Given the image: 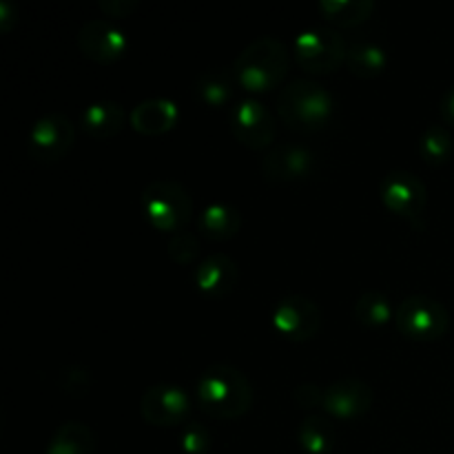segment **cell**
Here are the masks:
<instances>
[{"mask_svg": "<svg viewBox=\"0 0 454 454\" xmlns=\"http://www.w3.org/2000/svg\"><path fill=\"white\" fill-rule=\"evenodd\" d=\"M195 402L213 419H238L253 406L251 381L238 368L215 364L198 377Z\"/></svg>", "mask_w": 454, "mask_h": 454, "instance_id": "obj_1", "label": "cell"}, {"mask_svg": "<svg viewBox=\"0 0 454 454\" xmlns=\"http://www.w3.org/2000/svg\"><path fill=\"white\" fill-rule=\"evenodd\" d=\"M372 402H375L372 388L366 381L357 377H346L324 388L322 408L337 419H355V417L366 415Z\"/></svg>", "mask_w": 454, "mask_h": 454, "instance_id": "obj_13", "label": "cell"}, {"mask_svg": "<svg viewBox=\"0 0 454 454\" xmlns=\"http://www.w3.org/2000/svg\"><path fill=\"white\" fill-rule=\"evenodd\" d=\"M47 454H96V434L80 421H67L53 433Z\"/></svg>", "mask_w": 454, "mask_h": 454, "instance_id": "obj_20", "label": "cell"}, {"mask_svg": "<svg viewBox=\"0 0 454 454\" xmlns=\"http://www.w3.org/2000/svg\"><path fill=\"white\" fill-rule=\"evenodd\" d=\"M293 399H295L297 406H301V408H317V406H322V402H324V390L317 388V386H313V384H304L295 390Z\"/></svg>", "mask_w": 454, "mask_h": 454, "instance_id": "obj_28", "label": "cell"}, {"mask_svg": "<svg viewBox=\"0 0 454 454\" xmlns=\"http://www.w3.org/2000/svg\"><path fill=\"white\" fill-rule=\"evenodd\" d=\"M74 124L65 115L49 114L31 127L27 149H29V155L34 160L43 164H51L65 158L67 151L74 146Z\"/></svg>", "mask_w": 454, "mask_h": 454, "instance_id": "obj_9", "label": "cell"}, {"mask_svg": "<svg viewBox=\"0 0 454 454\" xmlns=\"http://www.w3.org/2000/svg\"><path fill=\"white\" fill-rule=\"evenodd\" d=\"M315 158L309 149L297 145H279L266 151L262 160V173L270 182H297L310 177Z\"/></svg>", "mask_w": 454, "mask_h": 454, "instance_id": "obj_14", "label": "cell"}, {"mask_svg": "<svg viewBox=\"0 0 454 454\" xmlns=\"http://www.w3.org/2000/svg\"><path fill=\"white\" fill-rule=\"evenodd\" d=\"M242 226V213L229 202H213L198 215V231L213 242L235 238Z\"/></svg>", "mask_w": 454, "mask_h": 454, "instance_id": "obj_17", "label": "cell"}, {"mask_svg": "<svg viewBox=\"0 0 454 454\" xmlns=\"http://www.w3.org/2000/svg\"><path fill=\"white\" fill-rule=\"evenodd\" d=\"M348 44L328 27L301 31L295 38V58L309 74H333L346 62Z\"/></svg>", "mask_w": 454, "mask_h": 454, "instance_id": "obj_6", "label": "cell"}, {"mask_svg": "<svg viewBox=\"0 0 454 454\" xmlns=\"http://www.w3.org/2000/svg\"><path fill=\"white\" fill-rule=\"evenodd\" d=\"M395 324L403 337L412 341H437L450 328L446 306L426 295H412L395 310Z\"/></svg>", "mask_w": 454, "mask_h": 454, "instance_id": "obj_5", "label": "cell"}, {"mask_svg": "<svg viewBox=\"0 0 454 454\" xmlns=\"http://www.w3.org/2000/svg\"><path fill=\"white\" fill-rule=\"evenodd\" d=\"M439 111H442L443 122L454 127V87L448 89L442 98V105H439Z\"/></svg>", "mask_w": 454, "mask_h": 454, "instance_id": "obj_31", "label": "cell"}, {"mask_svg": "<svg viewBox=\"0 0 454 454\" xmlns=\"http://www.w3.org/2000/svg\"><path fill=\"white\" fill-rule=\"evenodd\" d=\"M278 114L293 131H319L333 118V98L313 80H295L279 93Z\"/></svg>", "mask_w": 454, "mask_h": 454, "instance_id": "obj_3", "label": "cell"}, {"mask_svg": "<svg viewBox=\"0 0 454 454\" xmlns=\"http://www.w3.org/2000/svg\"><path fill=\"white\" fill-rule=\"evenodd\" d=\"M386 65H388V56H386L384 47L372 40L357 38L346 53V67L357 78H375L386 69Z\"/></svg>", "mask_w": 454, "mask_h": 454, "instance_id": "obj_19", "label": "cell"}, {"mask_svg": "<svg viewBox=\"0 0 454 454\" xmlns=\"http://www.w3.org/2000/svg\"><path fill=\"white\" fill-rule=\"evenodd\" d=\"M78 47L89 60L98 65H114L127 53V35L114 22L98 18L80 27Z\"/></svg>", "mask_w": 454, "mask_h": 454, "instance_id": "obj_12", "label": "cell"}, {"mask_svg": "<svg viewBox=\"0 0 454 454\" xmlns=\"http://www.w3.org/2000/svg\"><path fill=\"white\" fill-rule=\"evenodd\" d=\"M89 384H91V380H89V372L87 371H75V368H71V371L65 372V381H62V388L67 390V393H75V390H89Z\"/></svg>", "mask_w": 454, "mask_h": 454, "instance_id": "obj_30", "label": "cell"}, {"mask_svg": "<svg viewBox=\"0 0 454 454\" xmlns=\"http://www.w3.org/2000/svg\"><path fill=\"white\" fill-rule=\"evenodd\" d=\"M239 87L253 93L278 89L288 74L286 47L278 38H257L244 49L233 65Z\"/></svg>", "mask_w": 454, "mask_h": 454, "instance_id": "obj_2", "label": "cell"}, {"mask_svg": "<svg viewBox=\"0 0 454 454\" xmlns=\"http://www.w3.org/2000/svg\"><path fill=\"white\" fill-rule=\"evenodd\" d=\"M127 122V114L118 102H93L82 114V129L96 140H111L118 136Z\"/></svg>", "mask_w": 454, "mask_h": 454, "instance_id": "obj_18", "label": "cell"}, {"mask_svg": "<svg viewBox=\"0 0 454 454\" xmlns=\"http://www.w3.org/2000/svg\"><path fill=\"white\" fill-rule=\"evenodd\" d=\"M355 317H357V322L364 324V326L380 328L386 326V324L395 317V313L388 297L381 295V293L377 291H368L355 301Z\"/></svg>", "mask_w": 454, "mask_h": 454, "instance_id": "obj_24", "label": "cell"}, {"mask_svg": "<svg viewBox=\"0 0 454 454\" xmlns=\"http://www.w3.org/2000/svg\"><path fill=\"white\" fill-rule=\"evenodd\" d=\"M200 255V239L191 231H180L168 242V257L176 264H193L195 257Z\"/></svg>", "mask_w": 454, "mask_h": 454, "instance_id": "obj_26", "label": "cell"}, {"mask_svg": "<svg viewBox=\"0 0 454 454\" xmlns=\"http://www.w3.org/2000/svg\"><path fill=\"white\" fill-rule=\"evenodd\" d=\"M419 153L421 158H424L428 164H433V167L446 164L454 153L452 136L446 131V129L439 127V124H433V127L426 129V133L421 136Z\"/></svg>", "mask_w": 454, "mask_h": 454, "instance_id": "obj_25", "label": "cell"}, {"mask_svg": "<svg viewBox=\"0 0 454 454\" xmlns=\"http://www.w3.org/2000/svg\"><path fill=\"white\" fill-rule=\"evenodd\" d=\"M189 393L180 386L173 384H158L145 390L140 399V412L151 426L160 428H176L186 421L191 415Z\"/></svg>", "mask_w": 454, "mask_h": 454, "instance_id": "obj_7", "label": "cell"}, {"mask_svg": "<svg viewBox=\"0 0 454 454\" xmlns=\"http://www.w3.org/2000/svg\"><path fill=\"white\" fill-rule=\"evenodd\" d=\"M235 74L226 69H211L198 75L193 84V91L204 105L208 106H224L233 100L235 93Z\"/></svg>", "mask_w": 454, "mask_h": 454, "instance_id": "obj_21", "label": "cell"}, {"mask_svg": "<svg viewBox=\"0 0 454 454\" xmlns=\"http://www.w3.org/2000/svg\"><path fill=\"white\" fill-rule=\"evenodd\" d=\"M180 448L184 454H207L211 448V433L204 424H186L180 433Z\"/></svg>", "mask_w": 454, "mask_h": 454, "instance_id": "obj_27", "label": "cell"}, {"mask_svg": "<svg viewBox=\"0 0 454 454\" xmlns=\"http://www.w3.org/2000/svg\"><path fill=\"white\" fill-rule=\"evenodd\" d=\"M297 442L306 454H328L335 448L337 433L328 419L319 415H309L301 419Z\"/></svg>", "mask_w": 454, "mask_h": 454, "instance_id": "obj_22", "label": "cell"}, {"mask_svg": "<svg viewBox=\"0 0 454 454\" xmlns=\"http://www.w3.org/2000/svg\"><path fill=\"white\" fill-rule=\"evenodd\" d=\"M381 202L390 213L406 220H415L424 213L428 202V191L426 184L408 171H393L381 180Z\"/></svg>", "mask_w": 454, "mask_h": 454, "instance_id": "obj_11", "label": "cell"}, {"mask_svg": "<svg viewBox=\"0 0 454 454\" xmlns=\"http://www.w3.org/2000/svg\"><path fill=\"white\" fill-rule=\"evenodd\" d=\"M324 20L337 27H357L366 22L375 12V3L371 0H324L319 3Z\"/></svg>", "mask_w": 454, "mask_h": 454, "instance_id": "obj_23", "label": "cell"}, {"mask_svg": "<svg viewBox=\"0 0 454 454\" xmlns=\"http://www.w3.org/2000/svg\"><path fill=\"white\" fill-rule=\"evenodd\" d=\"M231 131L253 151L269 149L278 133L273 114L257 100H244L231 111Z\"/></svg>", "mask_w": 454, "mask_h": 454, "instance_id": "obj_10", "label": "cell"}, {"mask_svg": "<svg viewBox=\"0 0 454 454\" xmlns=\"http://www.w3.org/2000/svg\"><path fill=\"white\" fill-rule=\"evenodd\" d=\"M100 9L111 18H127L137 9L136 0H100Z\"/></svg>", "mask_w": 454, "mask_h": 454, "instance_id": "obj_29", "label": "cell"}, {"mask_svg": "<svg viewBox=\"0 0 454 454\" xmlns=\"http://www.w3.org/2000/svg\"><path fill=\"white\" fill-rule=\"evenodd\" d=\"M177 118H180V111L176 102L167 98H151L133 106L129 122L142 136H162L176 127Z\"/></svg>", "mask_w": 454, "mask_h": 454, "instance_id": "obj_16", "label": "cell"}, {"mask_svg": "<svg viewBox=\"0 0 454 454\" xmlns=\"http://www.w3.org/2000/svg\"><path fill=\"white\" fill-rule=\"evenodd\" d=\"M273 326L284 340L309 341L322 326V310L304 295H288L273 310Z\"/></svg>", "mask_w": 454, "mask_h": 454, "instance_id": "obj_8", "label": "cell"}, {"mask_svg": "<svg viewBox=\"0 0 454 454\" xmlns=\"http://www.w3.org/2000/svg\"><path fill=\"white\" fill-rule=\"evenodd\" d=\"M239 279L238 264L231 260L224 253H215V255L207 257L202 264L195 269L193 282L195 288L202 293L204 297H211V300H220L226 297L235 288Z\"/></svg>", "mask_w": 454, "mask_h": 454, "instance_id": "obj_15", "label": "cell"}, {"mask_svg": "<svg viewBox=\"0 0 454 454\" xmlns=\"http://www.w3.org/2000/svg\"><path fill=\"white\" fill-rule=\"evenodd\" d=\"M142 213L146 222L158 231H171L173 235L184 231L193 217V200L189 191L173 180H155L142 191Z\"/></svg>", "mask_w": 454, "mask_h": 454, "instance_id": "obj_4", "label": "cell"}]
</instances>
